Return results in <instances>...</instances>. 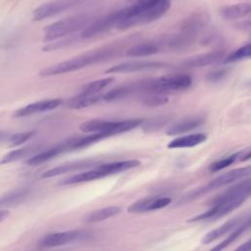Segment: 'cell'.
Listing matches in <instances>:
<instances>
[{
  "instance_id": "836d02e7",
  "label": "cell",
  "mask_w": 251,
  "mask_h": 251,
  "mask_svg": "<svg viewBox=\"0 0 251 251\" xmlns=\"http://www.w3.org/2000/svg\"><path fill=\"white\" fill-rule=\"evenodd\" d=\"M227 70H218L216 72H212L207 75V79L210 81H218L226 76Z\"/></svg>"
},
{
  "instance_id": "e575fe53",
  "label": "cell",
  "mask_w": 251,
  "mask_h": 251,
  "mask_svg": "<svg viewBox=\"0 0 251 251\" xmlns=\"http://www.w3.org/2000/svg\"><path fill=\"white\" fill-rule=\"evenodd\" d=\"M236 250H244V251H249V250H251V239L248 240V241H246V242L243 243L242 245L238 246V247L236 248Z\"/></svg>"
},
{
  "instance_id": "4316f807",
  "label": "cell",
  "mask_w": 251,
  "mask_h": 251,
  "mask_svg": "<svg viewBox=\"0 0 251 251\" xmlns=\"http://www.w3.org/2000/svg\"><path fill=\"white\" fill-rule=\"evenodd\" d=\"M113 81H114L113 77H106V78L97 79V80H94V81H91V82H88V83L84 84L81 87L80 92L90 93V94L100 93L104 88H106L108 85H110Z\"/></svg>"
},
{
  "instance_id": "8fae6325",
  "label": "cell",
  "mask_w": 251,
  "mask_h": 251,
  "mask_svg": "<svg viewBox=\"0 0 251 251\" xmlns=\"http://www.w3.org/2000/svg\"><path fill=\"white\" fill-rule=\"evenodd\" d=\"M167 67V64L161 62H151V61H138V62H126L115 65L109 68L107 74H129L143 71L157 70Z\"/></svg>"
},
{
  "instance_id": "d6a6232c",
  "label": "cell",
  "mask_w": 251,
  "mask_h": 251,
  "mask_svg": "<svg viewBox=\"0 0 251 251\" xmlns=\"http://www.w3.org/2000/svg\"><path fill=\"white\" fill-rule=\"evenodd\" d=\"M33 134H34V131H24V132L11 134L10 138L8 139V142L10 143L11 147L20 146L24 144L25 141H27L30 137H32Z\"/></svg>"
},
{
  "instance_id": "603a6c76",
  "label": "cell",
  "mask_w": 251,
  "mask_h": 251,
  "mask_svg": "<svg viewBox=\"0 0 251 251\" xmlns=\"http://www.w3.org/2000/svg\"><path fill=\"white\" fill-rule=\"evenodd\" d=\"M120 212H121L120 207L109 206V207L101 208V209H98V210L88 213L84 217V221L86 223H98V222H102L107 219H110L112 217H115L118 214H120Z\"/></svg>"
},
{
  "instance_id": "9a60e30c",
  "label": "cell",
  "mask_w": 251,
  "mask_h": 251,
  "mask_svg": "<svg viewBox=\"0 0 251 251\" xmlns=\"http://www.w3.org/2000/svg\"><path fill=\"white\" fill-rule=\"evenodd\" d=\"M243 219H244V216H237V217H234V218L226 221L225 224H223L219 227H217V228L209 231L207 234H205L204 237L202 238L201 242L203 244H208V243H211V242L215 241L216 239L231 232L235 227H237L242 223Z\"/></svg>"
},
{
  "instance_id": "30bf717a",
  "label": "cell",
  "mask_w": 251,
  "mask_h": 251,
  "mask_svg": "<svg viewBox=\"0 0 251 251\" xmlns=\"http://www.w3.org/2000/svg\"><path fill=\"white\" fill-rule=\"evenodd\" d=\"M88 232L78 229H72V230H66V231H59L50 233L48 235H45L39 242V245L41 247L45 248H52V247H58L62 245H66L75 241H78L81 239H84L88 236Z\"/></svg>"
},
{
  "instance_id": "ac0fdd59",
  "label": "cell",
  "mask_w": 251,
  "mask_h": 251,
  "mask_svg": "<svg viewBox=\"0 0 251 251\" xmlns=\"http://www.w3.org/2000/svg\"><path fill=\"white\" fill-rule=\"evenodd\" d=\"M68 143L65 142L64 144L61 145H57L53 148H50L48 150L39 152L37 154H33L32 156H30L28 158V160L26 161V164L29 166H36V165H40L42 163H45L51 159H53L54 157H56L57 155H59L60 153L64 152V151H68Z\"/></svg>"
},
{
  "instance_id": "3957f363",
  "label": "cell",
  "mask_w": 251,
  "mask_h": 251,
  "mask_svg": "<svg viewBox=\"0 0 251 251\" xmlns=\"http://www.w3.org/2000/svg\"><path fill=\"white\" fill-rule=\"evenodd\" d=\"M250 175H251V165L241 167V168H237V169H233L229 172H226V173L217 176L216 178H214L213 180H211L207 184H205V185L191 191L190 193L186 194L185 196H183L180 199V201L178 203L181 205V204H184V203L189 202L191 200H194L196 198L202 197L203 195L215 190L216 188L226 186V185L230 184V183H232L236 180H239V179H242L246 176H249Z\"/></svg>"
},
{
  "instance_id": "44dd1931",
  "label": "cell",
  "mask_w": 251,
  "mask_h": 251,
  "mask_svg": "<svg viewBox=\"0 0 251 251\" xmlns=\"http://www.w3.org/2000/svg\"><path fill=\"white\" fill-rule=\"evenodd\" d=\"M222 17L227 21L242 19L251 14L250 3H237L225 7L222 12Z\"/></svg>"
},
{
  "instance_id": "ffe728a7",
  "label": "cell",
  "mask_w": 251,
  "mask_h": 251,
  "mask_svg": "<svg viewBox=\"0 0 251 251\" xmlns=\"http://www.w3.org/2000/svg\"><path fill=\"white\" fill-rule=\"evenodd\" d=\"M206 139H207V135L205 133L187 134V135H183V136L175 138L168 144V147L172 148V149L193 147V146L203 143Z\"/></svg>"
},
{
  "instance_id": "4dcf8cb0",
  "label": "cell",
  "mask_w": 251,
  "mask_h": 251,
  "mask_svg": "<svg viewBox=\"0 0 251 251\" xmlns=\"http://www.w3.org/2000/svg\"><path fill=\"white\" fill-rule=\"evenodd\" d=\"M242 152H237V153H234V154H231L229 156H226L225 158H222L214 163H212L209 167V170L211 172H218V171H221L228 166H230L231 164H233L237 159L240 158Z\"/></svg>"
},
{
  "instance_id": "277c9868",
  "label": "cell",
  "mask_w": 251,
  "mask_h": 251,
  "mask_svg": "<svg viewBox=\"0 0 251 251\" xmlns=\"http://www.w3.org/2000/svg\"><path fill=\"white\" fill-rule=\"evenodd\" d=\"M90 23L87 15H75L52 23L44 28V41H53L79 29H83Z\"/></svg>"
},
{
  "instance_id": "5b68a950",
  "label": "cell",
  "mask_w": 251,
  "mask_h": 251,
  "mask_svg": "<svg viewBox=\"0 0 251 251\" xmlns=\"http://www.w3.org/2000/svg\"><path fill=\"white\" fill-rule=\"evenodd\" d=\"M246 199L240 196L228 195L226 193H222L217 198L214 199L212 207L206 212L199 214L191 219L188 222H200V221H212L226 216L231 211L238 208Z\"/></svg>"
},
{
  "instance_id": "74e56055",
  "label": "cell",
  "mask_w": 251,
  "mask_h": 251,
  "mask_svg": "<svg viewBox=\"0 0 251 251\" xmlns=\"http://www.w3.org/2000/svg\"><path fill=\"white\" fill-rule=\"evenodd\" d=\"M251 159V150L247 151L246 153H242L239 160L240 161H246V160H250Z\"/></svg>"
},
{
  "instance_id": "484cf974",
  "label": "cell",
  "mask_w": 251,
  "mask_h": 251,
  "mask_svg": "<svg viewBox=\"0 0 251 251\" xmlns=\"http://www.w3.org/2000/svg\"><path fill=\"white\" fill-rule=\"evenodd\" d=\"M159 52V46L156 43L146 42L134 45L126 50V54L129 57H143L153 55Z\"/></svg>"
},
{
  "instance_id": "8992f818",
  "label": "cell",
  "mask_w": 251,
  "mask_h": 251,
  "mask_svg": "<svg viewBox=\"0 0 251 251\" xmlns=\"http://www.w3.org/2000/svg\"><path fill=\"white\" fill-rule=\"evenodd\" d=\"M192 77L188 74H170L158 78L146 80V92L167 93L188 88Z\"/></svg>"
},
{
  "instance_id": "ba28073f",
  "label": "cell",
  "mask_w": 251,
  "mask_h": 251,
  "mask_svg": "<svg viewBox=\"0 0 251 251\" xmlns=\"http://www.w3.org/2000/svg\"><path fill=\"white\" fill-rule=\"evenodd\" d=\"M87 0H50L38 6L32 14L34 21H42L73 9Z\"/></svg>"
},
{
  "instance_id": "d590c367",
  "label": "cell",
  "mask_w": 251,
  "mask_h": 251,
  "mask_svg": "<svg viewBox=\"0 0 251 251\" xmlns=\"http://www.w3.org/2000/svg\"><path fill=\"white\" fill-rule=\"evenodd\" d=\"M9 215H10V213H9L8 210H6V209H0V224H1L2 222H4V221L9 217Z\"/></svg>"
},
{
  "instance_id": "4fadbf2b",
  "label": "cell",
  "mask_w": 251,
  "mask_h": 251,
  "mask_svg": "<svg viewBox=\"0 0 251 251\" xmlns=\"http://www.w3.org/2000/svg\"><path fill=\"white\" fill-rule=\"evenodd\" d=\"M172 199L170 197H147L137 200L132 203L128 208V213H144L148 211L159 210L167 207L171 204Z\"/></svg>"
},
{
  "instance_id": "e0dca14e",
  "label": "cell",
  "mask_w": 251,
  "mask_h": 251,
  "mask_svg": "<svg viewBox=\"0 0 251 251\" xmlns=\"http://www.w3.org/2000/svg\"><path fill=\"white\" fill-rule=\"evenodd\" d=\"M103 100V94L100 93H84L79 92L75 96L72 97L68 101V107L72 109H82L89 106H92Z\"/></svg>"
},
{
  "instance_id": "f546056e",
  "label": "cell",
  "mask_w": 251,
  "mask_h": 251,
  "mask_svg": "<svg viewBox=\"0 0 251 251\" xmlns=\"http://www.w3.org/2000/svg\"><path fill=\"white\" fill-rule=\"evenodd\" d=\"M249 228H251V215L244 217L242 223L235 227L230 234L226 238V243H232L234 240H236L242 233H244L245 231H247Z\"/></svg>"
},
{
  "instance_id": "f1b7e54d",
  "label": "cell",
  "mask_w": 251,
  "mask_h": 251,
  "mask_svg": "<svg viewBox=\"0 0 251 251\" xmlns=\"http://www.w3.org/2000/svg\"><path fill=\"white\" fill-rule=\"evenodd\" d=\"M251 59V43L245 44L239 48H237L235 51H233L231 54H229L225 60V63H233L241 60Z\"/></svg>"
},
{
  "instance_id": "8d00e7d4",
  "label": "cell",
  "mask_w": 251,
  "mask_h": 251,
  "mask_svg": "<svg viewBox=\"0 0 251 251\" xmlns=\"http://www.w3.org/2000/svg\"><path fill=\"white\" fill-rule=\"evenodd\" d=\"M11 134L7 131H3V130H0V142L4 141V140H8L10 138Z\"/></svg>"
},
{
  "instance_id": "cb8c5ba5",
  "label": "cell",
  "mask_w": 251,
  "mask_h": 251,
  "mask_svg": "<svg viewBox=\"0 0 251 251\" xmlns=\"http://www.w3.org/2000/svg\"><path fill=\"white\" fill-rule=\"evenodd\" d=\"M202 123H203V120L199 119V118L183 120V121H180L178 123L172 125L171 126H169L166 132L169 135L184 133V132H187V131H190V130L196 128L197 126L202 125Z\"/></svg>"
},
{
  "instance_id": "2e32d148",
  "label": "cell",
  "mask_w": 251,
  "mask_h": 251,
  "mask_svg": "<svg viewBox=\"0 0 251 251\" xmlns=\"http://www.w3.org/2000/svg\"><path fill=\"white\" fill-rule=\"evenodd\" d=\"M110 176V174L100 165L99 167H97L93 170L74 175V176L64 179L61 182V184H63V185L76 184V183H81V182H86V181L102 178V177H105V176Z\"/></svg>"
},
{
  "instance_id": "52a82bcc",
  "label": "cell",
  "mask_w": 251,
  "mask_h": 251,
  "mask_svg": "<svg viewBox=\"0 0 251 251\" xmlns=\"http://www.w3.org/2000/svg\"><path fill=\"white\" fill-rule=\"evenodd\" d=\"M171 7V0H155L145 10L128 20L120 22L116 27L118 29H126L135 25L149 24L163 17Z\"/></svg>"
},
{
  "instance_id": "6da1fadb",
  "label": "cell",
  "mask_w": 251,
  "mask_h": 251,
  "mask_svg": "<svg viewBox=\"0 0 251 251\" xmlns=\"http://www.w3.org/2000/svg\"><path fill=\"white\" fill-rule=\"evenodd\" d=\"M114 55V51L112 49H100L91 52H87L71 59L65 60L63 62L54 64L40 71L39 75L41 76H51L58 75L62 74H67L70 72H75L85 68L87 66L105 61L111 58Z\"/></svg>"
},
{
  "instance_id": "83f0119b",
  "label": "cell",
  "mask_w": 251,
  "mask_h": 251,
  "mask_svg": "<svg viewBox=\"0 0 251 251\" xmlns=\"http://www.w3.org/2000/svg\"><path fill=\"white\" fill-rule=\"evenodd\" d=\"M225 192L229 195L240 196L244 199H247L249 196H251V178H248L242 182H239L238 184L230 187Z\"/></svg>"
},
{
  "instance_id": "9c48e42d",
  "label": "cell",
  "mask_w": 251,
  "mask_h": 251,
  "mask_svg": "<svg viewBox=\"0 0 251 251\" xmlns=\"http://www.w3.org/2000/svg\"><path fill=\"white\" fill-rule=\"evenodd\" d=\"M121 10L112 12L106 16H103L99 19H96L92 22H90L81 31L80 36L84 39L91 38L94 36H97L107 30H109L112 27H116L117 24L119 23L121 19Z\"/></svg>"
},
{
  "instance_id": "d4e9b609",
  "label": "cell",
  "mask_w": 251,
  "mask_h": 251,
  "mask_svg": "<svg viewBox=\"0 0 251 251\" xmlns=\"http://www.w3.org/2000/svg\"><path fill=\"white\" fill-rule=\"evenodd\" d=\"M38 148H39V146L32 145V146H25V147L19 148V149H14L2 157V159L0 160V165L13 163V162L19 161L21 159H24L25 157L32 156L33 154H35V152L38 150Z\"/></svg>"
},
{
  "instance_id": "7c38bea8",
  "label": "cell",
  "mask_w": 251,
  "mask_h": 251,
  "mask_svg": "<svg viewBox=\"0 0 251 251\" xmlns=\"http://www.w3.org/2000/svg\"><path fill=\"white\" fill-rule=\"evenodd\" d=\"M63 101L59 98L55 99H45V100H40L36 101L33 103H30L26 106H24L18 110H16L13 114L14 118H23V117H27L31 116L34 114H39L47 111H51L53 109L58 108Z\"/></svg>"
},
{
  "instance_id": "7a4b0ae2",
  "label": "cell",
  "mask_w": 251,
  "mask_h": 251,
  "mask_svg": "<svg viewBox=\"0 0 251 251\" xmlns=\"http://www.w3.org/2000/svg\"><path fill=\"white\" fill-rule=\"evenodd\" d=\"M143 123L142 119H131L124 121L89 120L79 126V129L86 133H105L108 137L131 130Z\"/></svg>"
},
{
  "instance_id": "7402d4cb",
  "label": "cell",
  "mask_w": 251,
  "mask_h": 251,
  "mask_svg": "<svg viewBox=\"0 0 251 251\" xmlns=\"http://www.w3.org/2000/svg\"><path fill=\"white\" fill-rule=\"evenodd\" d=\"M93 164V161H78V162H73V163H68V164H64V165H60L58 167H55L53 169H50L46 172H44L41 175L42 178H47V177H52V176H60L69 172H73L78 169H82V168H86L89 167Z\"/></svg>"
},
{
  "instance_id": "f35d334b",
  "label": "cell",
  "mask_w": 251,
  "mask_h": 251,
  "mask_svg": "<svg viewBox=\"0 0 251 251\" xmlns=\"http://www.w3.org/2000/svg\"><path fill=\"white\" fill-rule=\"evenodd\" d=\"M250 15H251V14H250Z\"/></svg>"
},
{
  "instance_id": "1f68e13d",
  "label": "cell",
  "mask_w": 251,
  "mask_h": 251,
  "mask_svg": "<svg viewBox=\"0 0 251 251\" xmlns=\"http://www.w3.org/2000/svg\"><path fill=\"white\" fill-rule=\"evenodd\" d=\"M169 101L168 97L164 93H158V92H150L144 99L143 104L150 106V107H156L166 104Z\"/></svg>"
},
{
  "instance_id": "5bb4252c",
  "label": "cell",
  "mask_w": 251,
  "mask_h": 251,
  "mask_svg": "<svg viewBox=\"0 0 251 251\" xmlns=\"http://www.w3.org/2000/svg\"><path fill=\"white\" fill-rule=\"evenodd\" d=\"M225 52L222 50L211 51L204 54L195 55L183 61L182 65L187 68H202L212 64H215L223 59Z\"/></svg>"
},
{
  "instance_id": "d6986e66",
  "label": "cell",
  "mask_w": 251,
  "mask_h": 251,
  "mask_svg": "<svg viewBox=\"0 0 251 251\" xmlns=\"http://www.w3.org/2000/svg\"><path fill=\"white\" fill-rule=\"evenodd\" d=\"M29 196V189L21 188L10 191L0 196V209H6L7 207H14L25 202Z\"/></svg>"
}]
</instances>
